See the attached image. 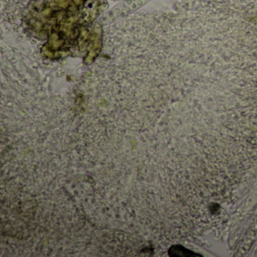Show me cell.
<instances>
[{"mask_svg": "<svg viewBox=\"0 0 257 257\" xmlns=\"http://www.w3.org/2000/svg\"><path fill=\"white\" fill-rule=\"evenodd\" d=\"M169 254L171 256L177 257H201L202 255L200 254L195 253L193 251L184 247V246H180V245H175V246H171L169 250Z\"/></svg>", "mask_w": 257, "mask_h": 257, "instance_id": "obj_1", "label": "cell"}]
</instances>
